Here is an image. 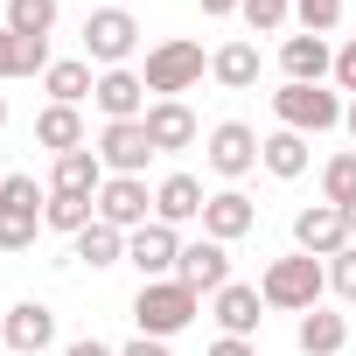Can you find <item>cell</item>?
Returning a JSON list of instances; mask_svg holds the SVG:
<instances>
[{
	"instance_id": "obj_46",
	"label": "cell",
	"mask_w": 356,
	"mask_h": 356,
	"mask_svg": "<svg viewBox=\"0 0 356 356\" xmlns=\"http://www.w3.org/2000/svg\"><path fill=\"white\" fill-rule=\"evenodd\" d=\"M0 8H8V0H0Z\"/></svg>"
},
{
	"instance_id": "obj_23",
	"label": "cell",
	"mask_w": 356,
	"mask_h": 356,
	"mask_svg": "<svg viewBox=\"0 0 356 356\" xmlns=\"http://www.w3.org/2000/svg\"><path fill=\"white\" fill-rule=\"evenodd\" d=\"M42 84H49V105H84V98L98 91V77H91V63H84V56L49 63V70H42Z\"/></svg>"
},
{
	"instance_id": "obj_9",
	"label": "cell",
	"mask_w": 356,
	"mask_h": 356,
	"mask_svg": "<svg viewBox=\"0 0 356 356\" xmlns=\"http://www.w3.org/2000/svg\"><path fill=\"white\" fill-rule=\"evenodd\" d=\"M175 259H182V238H175V224H140L126 238V266H140V280H175Z\"/></svg>"
},
{
	"instance_id": "obj_34",
	"label": "cell",
	"mask_w": 356,
	"mask_h": 356,
	"mask_svg": "<svg viewBox=\"0 0 356 356\" xmlns=\"http://www.w3.org/2000/svg\"><path fill=\"white\" fill-rule=\"evenodd\" d=\"M328 293H342V300H356V245L328 259Z\"/></svg>"
},
{
	"instance_id": "obj_26",
	"label": "cell",
	"mask_w": 356,
	"mask_h": 356,
	"mask_svg": "<svg viewBox=\"0 0 356 356\" xmlns=\"http://www.w3.org/2000/svg\"><path fill=\"white\" fill-rule=\"evenodd\" d=\"M91 224H98V196H49V210H42V231H63V238H77Z\"/></svg>"
},
{
	"instance_id": "obj_4",
	"label": "cell",
	"mask_w": 356,
	"mask_h": 356,
	"mask_svg": "<svg viewBox=\"0 0 356 356\" xmlns=\"http://www.w3.org/2000/svg\"><path fill=\"white\" fill-rule=\"evenodd\" d=\"M273 112H280L286 133H328V126H342V91H328V84H280Z\"/></svg>"
},
{
	"instance_id": "obj_6",
	"label": "cell",
	"mask_w": 356,
	"mask_h": 356,
	"mask_svg": "<svg viewBox=\"0 0 356 356\" xmlns=\"http://www.w3.org/2000/svg\"><path fill=\"white\" fill-rule=\"evenodd\" d=\"M98 161H105V175H147V161H154L147 119H105V133H98Z\"/></svg>"
},
{
	"instance_id": "obj_20",
	"label": "cell",
	"mask_w": 356,
	"mask_h": 356,
	"mask_svg": "<svg viewBox=\"0 0 356 356\" xmlns=\"http://www.w3.org/2000/svg\"><path fill=\"white\" fill-rule=\"evenodd\" d=\"M293 342H300V356H342V342H349V314L307 307V314H300V328H293Z\"/></svg>"
},
{
	"instance_id": "obj_24",
	"label": "cell",
	"mask_w": 356,
	"mask_h": 356,
	"mask_svg": "<svg viewBox=\"0 0 356 356\" xmlns=\"http://www.w3.org/2000/svg\"><path fill=\"white\" fill-rule=\"evenodd\" d=\"M35 140H42L49 154H77V147H84V112H77V105H42Z\"/></svg>"
},
{
	"instance_id": "obj_19",
	"label": "cell",
	"mask_w": 356,
	"mask_h": 356,
	"mask_svg": "<svg viewBox=\"0 0 356 356\" xmlns=\"http://www.w3.org/2000/svg\"><path fill=\"white\" fill-rule=\"evenodd\" d=\"M210 300H217V328H224V335H245V342H252V328L266 321V293H259V286H238V280H231V286L210 293Z\"/></svg>"
},
{
	"instance_id": "obj_33",
	"label": "cell",
	"mask_w": 356,
	"mask_h": 356,
	"mask_svg": "<svg viewBox=\"0 0 356 356\" xmlns=\"http://www.w3.org/2000/svg\"><path fill=\"white\" fill-rule=\"evenodd\" d=\"M42 238V217H8L0 210V252H29Z\"/></svg>"
},
{
	"instance_id": "obj_10",
	"label": "cell",
	"mask_w": 356,
	"mask_h": 356,
	"mask_svg": "<svg viewBox=\"0 0 356 356\" xmlns=\"http://www.w3.org/2000/svg\"><path fill=\"white\" fill-rule=\"evenodd\" d=\"M175 280L189 293H224L231 286V252L217 238H196V245H182V259H175Z\"/></svg>"
},
{
	"instance_id": "obj_45",
	"label": "cell",
	"mask_w": 356,
	"mask_h": 356,
	"mask_svg": "<svg viewBox=\"0 0 356 356\" xmlns=\"http://www.w3.org/2000/svg\"><path fill=\"white\" fill-rule=\"evenodd\" d=\"M0 182H8V168H0Z\"/></svg>"
},
{
	"instance_id": "obj_40",
	"label": "cell",
	"mask_w": 356,
	"mask_h": 356,
	"mask_svg": "<svg viewBox=\"0 0 356 356\" xmlns=\"http://www.w3.org/2000/svg\"><path fill=\"white\" fill-rule=\"evenodd\" d=\"M342 126H349V140H356V98H349V105H342Z\"/></svg>"
},
{
	"instance_id": "obj_3",
	"label": "cell",
	"mask_w": 356,
	"mask_h": 356,
	"mask_svg": "<svg viewBox=\"0 0 356 356\" xmlns=\"http://www.w3.org/2000/svg\"><path fill=\"white\" fill-rule=\"evenodd\" d=\"M203 70H210V63H203V42L168 35V42H154V49H147V70H140V77H147V91H154V98H182L189 84H203Z\"/></svg>"
},
{
	"instance_id": "obj_12",
	"label": "cell",
	"mask_w": 356,
	"mask_h": 356,
	"mask_svg": "<svg viewBox=\"0 0 356 356\" xmlns=\"http://www.w3.org/2000/svg\"><path fill=\"white\" fill-rule=\"evenodd\" d=\"M245 231H259V203H252L245 189H217V196L203 203V238H217V245H238Z\"/></svg>"
},
{
	"instance_id": "obj_36",
	"label": "cell",
	"mask_w": 356,
	"mask_h": 356,
	"mask_svg": "<svg viewBox=\"0 0 356 356\" xmlns=\"http://www.w3.org/2000/svg\"><path fill=\"white\" fill-rule=\"evenodd\" d=\"M210 356H259V349H252L245 335H217V342H210Z\"/></svg>"
},
{
	"instance_id": "obj_32",
	"label": "cell",
	"mask_w": 356,
	"mask_h": 356,
	"mask_svg": "<svg viewBox=\"0 0 356 356\" xmlns=\"http://www.w3.org/2000/svg\"><path fill=\"white\" fill-rule=\"evenodd\" d=\"M293 22H300L307 35H328V29L342 22V0H293Z\"/></svg>"
},
{
	"instance_id": "obj_15",
	"label": "cell",
	"mask_w": 356,
	"mask_h": 356,
	"mask_svg": "<svg viewBox=\"0 0 356 356\" xmlns=\"http://www.w3.org/2000/svg\"><path fill=\"white\" fill-rule=\"evenodd\" d=\"M105 182H112V175H105L98 147H77V154H56V168H49V196H98Z\"/></svg>"
},
{
	"instance_id": "obj_13",
	"label": "cell",
	"mask_w": 356,
	"mask_h": 356,
	"mask_svg": "<svg viewBox=\"0 0 356 356\" xmlns=\"http://www.w3.org/2000/svg\"><path fill=\"white\" fill-rule=\"evenodd\" d=\"M0 342H8L15 356H42V349L56 342V314H49L42 300H15V307H8V335H0Z\"/></svg>"
},
{
	"instance_id": "obj_27",
	"label": "cell",
	"mask_w": 356,
	"mask_h": 356,
	"mask_svg": "<svg viewBox=\"0 0 356 356\" xmlns=\"http://www.w3.org/2000/svg\"><path fill=\"white\" fill-rule=\"evenodd\" d=\"M77 259H84L91 273H105V266H119V259H126V231H112V224L98 217L91 231H77Z\"/></svg>"
},
{
	"instance_id": "obj_14",
	"label": "cell",
	"mask_w": 356,
	"mask_h": 356,
	"mask_svg": "<svg viewBox=\"0 0 356 356\" xmlns=\"http://www.w3.org/2000/svg\"><path fill=\"white\" fill-rule=\"evenodd\" d=\"M91 105H98L105 119H147V77H140V70H98Z\"/></svg>"
},
{
	"instance_id": "obj_35",
	"label": "cell",
	"mask_w": 356,
	"mask_h": 356,
	"mask_svg": "<svg viewBox=\"0 0 356 356\" xmlns=\"http://www.w3.org/2000/svg\"><path fill=\"white\" fill-rule=\"evenodd\" d=\"M335 84H342V91H356V35L335 49Z\"/></svg>"
},
{
	"instance_id": "obj_11",
	"label": "cell",
	"mask_w": 356,
	"mask_h": 356,
	"mask_svg": "<svg viewBox=\"0 0 356 356\" xmlns=\"http://www.w3.org/2000/svg\"><path fill=\"white\" fill-rule=\"evenodd\" d=\"M293 245H300L307 259H335V252H349L356 238H349V224H342V210H335V203H314V210H300V217H293Z\"/></svg>"
},
{
	"instance_id": "obj_43",
	"label": "cell",
	"mask_w": 356,
	"mask_h": 356,
	"mask_svg": "<svg viewBox=\"0 0 356 356\" xmlns=\"http://www.w3.org/2000/svg\"><path fill=\"white\" fill-rule=\"evenodd\" d=\"M0 335H8V307H0Z\"/></svg>"
},
{
	"instance_id": "obj_8",
	"label": "cell",
	"mask_w": 356,
	"mask_h": 356,
	"mask_svg": "<svg viewBox=\"0 0 356 356\" xmlns=\"http://www.w3.org/2000/svg\"><path fill=\"white\" fill-rule=\"evenodd\" d=\"M203 161L224 175V182H245V175L259 168V133H252L245 119H224V126H210V147H203Z\"/></svg>"
},
{
	"instance_id": "obj_22",
	"label": "cell",
	"mask_w": 356,
	"mask_h": 356,
	"mask_svg": "<svg viewBox=\"0 0 356 356\" xmlns=\"http://www.w3.org/2000/svg\"><path fill=\"white\" fill-rule=\"evenodd\" d=\"M210 77H217L224 91H252V84H259V42H224V49L210 56Z\"/></svg>"
},
{
	"instance_id": "obj_29",
	"label": "cell",
	"mask_w": 356,
	"mask_h": 356,
	"mask_svg": "<svg viewBox=\"0 0 356 356\" xmlns=\"http://www.w3.org/2000/svg\"><path fill=\"white\" fill-rule=\"evenodd\" d=\"M8 29L49 42V29H56V0H8Z\"/></svg>"
},
{
	"instance_id": "obj_7",
	"label": "cell",
	"mask_w": 356,
	"mask_h": 356,
	"mask_svg": "<svg viewBox=\"0 0 356 356\" xmlns=\"http://www.w3.org/2000/svg\"><path fill=\"white\" fill-rule=\"evenodd\" d=\"M147 210H154V189H147V175H112V182L98 189V217H105L112 231H126V238H133L140 224H154Z\"/></svg>"
},
{
	"instance_id": "obj_17",
	"label": "cell",
	"mask_w": 356,
	"mask_h": 356,
	"mask_svg": "<svg viewBox=\"0 0 356 356\" xmlns=\"http://www.w3.org/2000/svg\"><path fill=\"white\" fill-rule=\"evenodd\" d=\"M280 70H286V84H328L335 77V56H328L321 35H286L280 42Z\"/></svg>"
},
{
	"instance_id": "obj_2",
	"label": "cell",
	"mask_w": 356,
	"mask_h": 356,
	"mask_svg": "<svg viewBox=\"0 0 356 356\" xmlns=\"http://www.w3.org/2000/svg\"><path fill=\"white\" fill-rule=\"evenodd\" d=\"M196 307H203V293H189L182 280H140V293H133V321H140V335H154V342L182 335V328L196 321Z\"/></svg>"
},
{
	"instance_id": "obj_31",
	"label": "cell",
	"mask_w": 356,
	"mask_h": 356,
	"mask_svg": "<svg viewBox=\"0 0 356 356\" xmlns=\"http://www.w3.org/2000/svg\"><path fill=\"white\" fill-rule=\"evenodd\" d=\"M238 15H245V29H252V35H280V29L293 22V0H245Z\"/></svg>"
},
{
	"instance_id": "obj_16",
	"label": "cell",
	"mask_w": 356,
	"mask_h": 356,
	"mask_svg": "<svg viewBox=\"0 0 356 356\" xmlns=\"http://www.w3.org/2000/svg\"><path fill=\"white\" fill-rule=\"evenodd\" d=\"M147 140H154V154L196 147V112H189L182 98H154V105H147Z\"/></svg>"
},
{
	"instance_id": "obj_42",
	"label": "cell",
	"mask_w": 356,
	"mask_h": 356,
	"mask_svg": "<svg viewBox=\"0 0 356 356\" xmlns=\"http://www.w3.org/2000/svg\"><path fill=\"white\" fill-rule=\"evenodd\" d=\"M0 126H8V98H0Z\"/></svg>"
},
{
	"instance_id": "obj_39",
	"label": "cell",
	"mask_w": 356,
	"mask_h": 356,
	"mask_svg": "<svg viewBox=\"0 0 356 356\" xmlns=\"http://www.w3.org/2000/svg\"><path fill=\"white\" fill-rule=\"evenodd\" d=\"M196 8H203V15H238L245 0H196Z\"/></svg>"
},
{
	"instance_id": "obj_28",
	"label": "cell",
	"mask_w": 356,
	"mask_h": 356,
	"mask_svg": "<svg viewBox=\"0 0 356 356\" xmlns=\"http://www.w3.org/2000/svg\"><path fill=\"white\" fill-rule=\"evenodd\" d=\"M0 210H8V217H42L49 189L35 182V175H8V182H0Z\"/></svg>"
},
{
	"instance_id": "obj_25",
	"label": "cell",
	"mask_w": 356,
	"mask_h": 356,
	"mask_svg": "<svg viewBox=\"0 0 356 356\" xmlns=\"http://www.w3.org/2000/svg\"><path fill=\"white\" fill-rule=\"evenodd\" d=\"M35 70H49V42L15 35L8 22H0V77H35Z\"/></svg>"
},
{
	"instance_id": "obj_1",
	"label": "cell",
	"mask_w": 356,
	"mask_h": 356,
	"mask_svg": "<svg viewBox=\"0 0 356 356\" xmlns=\"http://www.w3.org/2000/svg\"><path fill=\"white\" fill-rule=\"evenodd\" d=\"M259 293H266V307H280V314H307V307H321V293H328V259H307V252L273 259L266 280H259Z\"/></svg>"
},
{
	"instance_id": "obj_44",
	"label": "cell",
	"mask_w": 356,
	"mask_h": 356,
	"mask_svg": "<svg viewBox=\"0 0 356 356\" xmlns=\"http://www.w3.org/2000/svg\"><path fill=\"white\" fill-rule=\"evenodd\" d=\"M105 8H126V0H105Z\"/></svg>"
},
{
	"instance_id": "obj_37",
	"label": "cell",
	"mask_w": 356,
	"mask_h": 356,
	"mask_svg": "<svg viewBox=\"0 0 356 356\" xmlns=\"http://www.w3.org/2000/svg\"><path fill=\"white\" fill-rule=\"evenodd\" d=\"M119 356H168V342H154V335H140V342H126Z\"/></svg>"
},
{
	"instance_id": "obj_21",
	"label": "cell",
	"mask_w": 356,
	"mask_h": 356,
	"mask_svg": "<svg viewBox=\"0 0 356 356\" xmlns=\"http://www.w3.org/2000/svg\"><path fill=\"white\" fill-rule=\"evenodd\" d=\"M259 168L266 175H280V182H300V175H307V133H266L259 140Z\"/></svg>"
},
{
	"instance_id": "obj_18",
	"label": "cell",
	"mask_w": 356,
	"mask_h": 356,
	"mask_svg": "<svg viewBox=\"0 0 356 356\" xmlns=\"http://www.w3.org/2000/svg\"><path fill=\"white\" fill-rule=\"evenodd\" d=\"M203 182H196V175H168V182L154 189V217L161 224H203Z\"/></svg>"
},
{
	"instance_id": "obj_38",
	"label": "cell",
	"mask_w": 356,
	"mask_h": 356,
	"mask_svg": "<svg viewBox=\"0 0 356 356\" xmlns=\"http://www.w3.org/2000/svg\"><path fill=\"white\" fill-rule=\"evenodd\" d=\"M63 356H119V349H105V342H98V335H84V342H70V349H63Z\"/></svg>"
},
{
	"instance_id": "obj_41",
	"label": "cell",
	"mask_w": 356,
	"mask_h": 356,
	"mask_svg": "<svg viewBox=\"0 0 356 356\" xmlns=\"http://www.w3.org/2000/svg\"><path fill=\"white\" fill-rule=\"evenodd\" d=\"M342 224H349V238H356V203H342Z\"/></svg>"
},
{
	"instance_id": "obj_5",
	"label": "cell",
	"mask_w": 356,
	"mask_h": 356,
	"mask_svg": "<svg viewBox=\"0 0 356 356\" xmlns=\"http://www.w3.org/2000/svg\"><path fill=\"white\" fill-rule=\"evenodd\" d=\"M140 49V22L126 8H98L84 22V63H105V70H126V56Z\"/></svg>"
},
{
	"instance_id": "obj_30",
	"label": "cell",
	"mask_w": 356,
	"mask_h": 356,
	"mask_svg": "<svg viewBox=\"0 0 356 356\" xmlns=\"http://www.w3.org/2000/svg\"><path fill=\"white\" fill-rule=\"evenodd\" d=\"M321 203H356V154H335L328 168H321Z\"/></svg>"
}]
</instances>
